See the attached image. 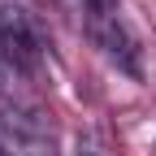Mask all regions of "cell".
<instances>
[{"mask_svg":"<svg viewBox=\"0 0 156 156\" xmlns=\"http://www.w3.org/2000/svg\"><path fill=\"white\" fill-rule=\"evenodd\" d=\"M83 22H87L91 44L113 65H122L126 74H139V39H134V30L126 26L122 13H100V17H83Z\"/></svg>","mask_w":156,"mask_h":156,"instance_id":"cell-3","label":"cell"},{"mask_svg":"<svg viewBox=\"0 0 156 156\" xmlns=\"http://www.w3.org/2000/svg\"><path fill=\"white\" fill-rule=\"evenodd\" d=\"M0 156H61L52 126L39 113L5 108L0 113Z\"/></svg>","mask_w":156,"mask_h":156,"instance_id":"cell-2","label":"cell"},{"mask_svg":"<svg viewBox=\"0 0 156 156\" xmlns=\"http://www.w3.org/2000/svg\"><path fill=\"white\" fill-rule=\"evenodd\" d=\"M44 26H39V17L30 9H22L17 0H0V56L17 69H35L44 61Z\"/></svg>","mask_w":156,"mask_h":156,"instance_id":"cell-1","label":"cell"},{"mask_svg":"<svg viewBox=\"0 0 156 156\" xmlns=\"http://www.w3.org/2000/svg\"><path fill=\"white\" fill-rule=\"evenodd\" d=\"M83 17H100V13H122V0H78Z\"/></svg>","mask_w":156,"mask_h":156,"instance_id":"cell-5","label":"cell"},{"mask_svg":"<svg viewBox=\"0 0 156 156\" xmlns=\"http://www.w3.org/2000/svg\"><path fill=\"white\" fill-rule=\"evenodd\" d=\"M78 156H117L108 130H104V126H87V130H78Z\"/></svg>","mask_w":156,"mask_h":156,"instance_id":"cell-4","label":"cell"}]
</instances>
